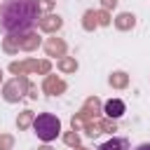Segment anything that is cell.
Returning a JSON list of instances; mask_svg holds the SVG:
<instances>
[{
  "label": "cell",
  "instance_id": "1",
  "mask_svg": "<svg viewBox=\"0 0 150 150\" xmlns=\"http://www.w3.org/2000/svg\"><path fill=\"white\" fill-rule=\"evenodd\" d=\"M40 16L38 0H2L0 5V30L19 38L33 30Z\"/></svg>",
  "mask_w": 150,
  "mask_h": 150
},
{
  "label": "cell",
  "instance_id": "2",
  "mask_svg": "<svg viewBox=\"0 0 150 150\" xmlns=\"http://www.w3.org/2000/svg\"><path fill=\"white\" fill-rule=\"evenodd\" d=\"M33 131L35 136L42 141V143H52L59 134H61V122L56 115L52 112H40L35 120H33Z\"/></svg>",
  "mask_w": 150,
  "mask_h": 150
},
{
  "label": "cell",
  "instance_id": "3",
  "mask_svg": "<svg viewBox=\"0 0 150 150\" xmlns=\"http://www.w3.org/2000/svg\"><path fill=\"white\" fill-rule=\"evenodd\" d=\"M103 112H105V117H110V120H120V117L127 112V105H124L122 98H110V101L103 103Z\"/></svg>",
  "mask_w": 150,
  "mask_h": 150
},
{
  "label": "cell",
  "instance_id": "4",
  "mask_svg": "<svg viewBox=\"0 0 150 150\" xmlns=\"http://www.w3.org/2000/svg\"><path fill=\"white\" fill-rule=\"evenodd\" d=\"M131 145H129V138H124V136H112V138H108L105 143H101L96 150H129Z\"/></svg>",
  "mask_w": 150,
  "mask_h": 150
},
{
  "label": "cell",
  "instance_id": "5",
  "mask_svg": "<svg viewBox=\"0 0 150 150\" xmlns=\"http://www.w3.org/2000/svg\"><path fill=\"white\" fill-rule=\"evenodd\" d=\"M134 150H150V143H141V145H136Z\"/></svg>",
  "mask_w": 150,
  "mask_h": 150
}]
</instances>
